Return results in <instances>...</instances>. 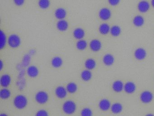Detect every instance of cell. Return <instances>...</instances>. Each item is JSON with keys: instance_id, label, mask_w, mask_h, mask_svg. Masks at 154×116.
<instances>
[{"instance_id": "cell-34", "label": "cell", "mask_w": 154, "mask_h": 116, "mask_svg": "<svg viewBox=\"0 0 154 116\" xmlns=\"http://www.w3.org/2000/svg\"><path fill=\"white\" fill-rule=\"evenodd\" d=\"M121 0H108L109 4L112 6H116L119 4Z\"/></svg>"}, {"instance_id": "cell-2", "label": "cell", "mask_w": 154, "mask_h": 116, "mask_svg": "<svg viewBox=\"0 0 154 116\" xmlns=\"http://www.w3.org/2000/svg\"><path fill=\"white\" fill-rule=\"evenodd\" d=\"M77 108L76 103L73 101L67 100L63 105V110L66 114L71 115L75 113Z\"/></svg>"}, {"instance_id": "cell-7", "label": "cell", "mask_w": 154, "mask_h": 116, "mask_svg": "<svg viewBox=\"0 0 154 116\" xmlns=\"http://www.w3.org/2000/svg\"><path fill=\"white\" fill-rule=\"evenodd\" d=\"M111 11L107 8H103L100 10L99 12V17L103 21H107L111 16Z\"/></svg>"}, {"instance_id": "cell-31", "label": "cell", "mask_w": 154, "mask_h": 116, "mask_svg": "<svg viewBox=\"0 0 154 116\" xmlns=\"http://www.w3.org/2000/svg\"><path fill=\"white\" fill-rule=\"evenodd\" d=\"M49 0H39L38 2V5L40 8L43 9H46L48 8L50 5Z\"/></svg>"}, {"instance_id": "cell-12", "label": "cell", "mask_w": 154, "mask_h": 116, "mask_svg": "<svg viewBox=\"0 0 154 116\" xmlns=\"http://www.w3.org/2000/svg\"><path fill=\"white\" fill-rule=\"evenodd\" d=\"M134 55L137 60H141L146 58V52L143 48H138L135 50Z\"/></svg>"}, {"instance_id": "cell-8", "label": "cell", "mask_w": 154, "mask_h": 116, "mask_svg": "<svg viewBox=\"0 0 154 116\" xmlns=\"http://www.w3.org/2000/svg\"><path fill=\"white\" fill-rule=\"evenodd\" d=\"M137 8L138 11L141 13H146L149 10L150 4L146 0H142L138 4Z\"/></svg>"}, {"instance_id": "cell-13", "label": "cell", "mask_w": 154, "mask_h": 116, "mask_svg": "<svg viewBox=\"0 0 154 116\" xmlns=\"http://www.w3.org/2000/svg\"><path fill=\"white\" fill-rule=\"evenodd\" d=\"M99 108L103 111L108 110L111 107V103L107 99H103L100 101L99 104Z\"/></svg>"}, {"instance_id": "cell-29", "label": "cell", "mask_w": 154, "mask_h": 116, "mask_svg": "<svg viewBox=\"0 0 154 116\" xmlns=\"http://www.w3.org/2000/svg\"><path fill=\"white\" fill-rule=\"evenodd\" d=\"M111 34L114 37L118 36L121 33V29L118 25H113L110 28V31Z\"/></svg>"}, {"instance_id": "cell-36", "label": "cell", "mask_w": 154, "mask_h": 116, "mask_svg": "<svg viewBox=\"0 0 154 116\" xmlns=\"http://www.w3.org/2000/svg\"><path fill=\"white\" fill-rule=\"evenodd\" d=\"M0 65H0V69H1V71H2V68H3V65H4L3 63V61L2 60H1V64Z\"/></svg>"}, {"instance_id": "cell-38", "label": "cell", "mask_w": 154, "mask_h": 116, "mask_svg": "<svg viewBox=\"0 0 154 116\" xmlns=\"http://www.w3.org/2000/svg\"><path fill=\"white\" fill-rule=\"evenodd\" d=\"M0 116H7V114H1V115H0Z\"/></svg>"}, {"instance_id": "cell-1", "label": "cell", "mask_w": 154, "mask_h": 116, "mask_svg": "<svg viewBox=\"0 0 154 116\" xmlns=\"http://www.w3.org/2000/svg\"><path fill=\"white\" fill-rule=\"evenodd\" d=\"M27 98L25 95L19 94L16 96L13 100V104L16 108L22 110L27 106Z\"/></svg>"}, {"instance_id": "cell-25", "label": "cell", "mask_w": 154, "mask_h": 116, "mask_svg": "<svg viewBox=\"0 0 154 116\" xmlns=\"http://www.w3.org/2000/svg\"><path fill=\"white\" fill-rule=\"evenodd\" d=\"M66 89L67 92L71 94L75 93L77 91L78 87L77 84L74 82H70L66 85Z\"/></svg>"}, {"instance_id": "cell-24", "label": "cell", "mask_w": 154, "mask_h": 116, "mask_svg": "<svg viewBox=\"0 0 154 116\" xmlns=\"http://www.w3.org/2000/svg\"><path fill=\"white\" fill-rule=\"evenodd\" d=\"M145 21L144 18L141 15H137L133 20V23L137 27H140L144 24Z\"/></svg>"}, {"instance_id": "cell-6", "label": "cell", "mask_w": 154, "mask_h": 116, "mask_svg": "<svg viewBox=\"0 0 154 116\" xmlns=\"http://www.w3.org/2000/svg\"><path fill=\"white\" fill-rule=\"evenodd\" d=\"M56 96L59 99H63L67 96V91L66 88L63 86L57 87L55 91Z\"/></svg>"}, {"instance_id": "cell-32", "label": "cell", "mask_w": 154, "mask_h": 116, "mask_svg": "<svg viewBox=\"0 0 154 116\" xmlns=\"http://www.w3.org/2000/svg\"><path fill=\"white\" fill-rule=\"evenodd\" d=\"M93 115V111L89 108H85L81 111V115L82 116H91Z\"/></svg>"}, {"instance_id": "cell-9", "label": "cell", "mask_w": 154, "mask_h": 116, "mask_svg": "<svg viewBox=\"0 0 154 116\" xmlns=\"http://www.w3.org/2000/svg\"><path fill=\"white\" fill-rule=\"evenodd\" d=\"M11 82V78L9 74H5L1 77L0 84L3 88H8Z\"/></svg>"}, {"instance_id": "cell-37", "label": "cell", "mask_w": 154, "mask_h": 116, "mask_svg": "<svg viewBox=\"0 0 154 116\" xmlns=\"http://www.w3.org/2000/svg\"><path fill=\"white\" fill-rule=\"evenodd\" d=\"M151 4L152 5V6L154 8V0H151Z\"/></svg>"}, {"instance_id": "cell-3", "label": "cell", "mask_w": 154, "mask_h": 116, "mask_svg": "<svg viewBox=\"0 0 154 116\" xmlns=\"http://www.w3.org/2000/svg\"><path fill=\"white\" fill-rule=\"evenodd\" d=\"M8 42L11 48L16 49L21 44V39L17 34H12L9 36Z\"/></svg>"}, {"instance_id": "cell-11", "label": "cell", "mask_w": 154, "mask_h": 116, "mask_svg": "<svg viewBox=\"0 0 154 116\" xmlns=\"http://www.w3.org/2000/svg\"><path fill=\"white\" fill-rule=\"evenodd\" d=\"M90 47L93 51H99L102 47L101 43L97 39L92 40L90 43Z\"/></svg>"}, {"instance_id": "cell-14", "label": "cell", "mask_w": 154, "mask_h": 116, "mask_svg": "<svg viewBox=\"0 0 154 116\" xmlns=\"http://www.w3.org/2000/svg\"><path fill=\"white\" fill-rule=\"evenodd\" d=\"M124 89L127 93L131 94L133 93L136 90V85L133 82H128L124 85Z\"/></svg>"}, {"instance_id": "cell-16", "label": "cell", "mask_w": 154, "mask_h": 116, "mask_svg": "<svg viewBox=\"0 0 154 116\" xmlns=\"http://www.w3.org/2000/svg\"><path fill=\"white\" fill-rule=\"evenodd\" d=\"M68 23L66 21L64 20H59L57 24V29L60 31H65L68 28Z\"/></svg>"}, {"instance_id": "cell-19", "label": "cell", "mask_w": 154, "mask_h": 116, "mask_svg": "<svg viewBox=\"0 0 154 116\" xmlns=\"http://www.w3.org/2000/svg\"><path fill=\"white\" fill-rule=\"evenodd\" d=\"M124 86L123 82L121 81L117 80L113 82L112 88L114 91L119 92L122 91V90L124 89Z\"/></svg>"}, {"instance_id": "cell-28", "label": "cell", "mask_w": 154, "mask_h": 116, "mask_svg": "<svg viewBox=\"0 0 154 116\" xmlns=\"http://www.w3.org/2000/svg\"><path fill=\"white\" fill-rule=\"evenodd\" d=\"M76 48L79 50H84L87 47V42L85 40H80L76 44Z\"/></svg>"}, {"instance_id": "cell-27", "label": "cell", "mask_w": 154, "mask_h": 116, "mask_svg": "<svg viewBox=\"0 0 154 116\" xmlns=\"http://www.w3.org/2000/svg\"><path fill=\"white\" fill-rule=\"evenodd\" d=\"M7 36L4 31H1L0 32V49L2 50L6 46L7 44Z\"/></svg>"}, {"instance_id": "cell-26", "label": "cell", "mask_w": 154, "mask_h": 116, "mask_svg": "<svg viewBox=\"0 0 154 116\" xmlns=\"http://www.w3.org/2000/svg\"><path fill=\"white\" fill-rule=\"evenodd\" d=\"M110 31L109 25L107 23H103L100 25L99 31L103 35L108 34Z\"/></svg>"}, {"instance_id": "cell-20", "label": "cell", "mask_w": 154, "mask_h": 116, "mask_svg": "<svg viewBox=\"0 0 154 116\" xmlns=\"http://www.w3.org/2000/svg\"><path fill=\"white\" fill-rule=\"evenodd\" d=\"M103 63L106 66H110L114 62V58L112 54H106L103 56Z\"/></svg>"}, {"instance_id": "cell-10", "label": "cell", "mask_w": 154, "mask_h": 116, "mask_svg": "<svg viewBox=\"0 0 154 116\" xmlns=\"http://www.w3.org/2000/svg\"><path fill=\"white\" fill-rule=\"evenodd\" d=\"M27 73L30 78H35L38 76L39 70L36 66L31 65L27 69Z\"/></svg>"}, {"instance_id": "cell-22", "label": "cell", "mask_w": 154, "mask_h": 116, "mask_svg": "<svg viewBox=\"0 0 154 116\" xmlns=\"http://www.w3.org/2000/svg\"><path fill=\"white\" fill-rule=\"evenodd\" d=\"M81 77L83 80L85 82H88L91 79L92 74L90 70L87 69L82 71L81 72Z\"/></svg>"}, {"instance_id": "cell-5", "label": "cell", "mask_w": 154, "mask_h": 116, "mask_svg": "<svg viewBox=\"0 0 154 116\" xmlns=\"http://www.w3.org/2000/svg\"><path fill=\"white\" fill-rule=\"evenodd\" d=\"M153 98V94L148 91H145L140 94V99L143 103H149L152 101Z\"/></svg>"}, {"instance_id": "cell-15", "label": "cell", "mask_w": 154, "mask_h": 116, "mask_svg": "<svg viewBox=\"0 0 154 116\" xmlns=\"http://www.w3.org/2000/svg\"><path fill=\"white\" fill-rule=\"evenodd\" d=\"M63 64V60L61 57L59 56H56L52 59L51 61V64L54 68H59Z\"/></svg>"}, {"instance_id": "cell-4", "label": "cell", "mask_w": 154, "mask_h": 116, "mask_svg": "<svg viewBox=\"0 0 154 116\" xmlns=\"http://www.w3.org/2000/svg\"><path fill=\"white\" fill-rule=\"evenodd\" d=\"M49 96L48 93L44 91H40L36 93L35 100L38 104L43 105L48 102Z\"/></svg>"}, {"instance_id": "cell-21", "label": "cell", "mask_w": 154, "mask_h": 116, "mask_svg": "<svg viewBox=\"0 0 154 116\" xmlns=\"http://www.w3.org/2000/svg\"><path fill=\"white\" fill-rule=\"evenodd\" d=\"M96 63L95 60L91 58H89L85 60V68L87 69L91 70L93 69L96 67Z\"/></svg>"}, {"instance_id": "cell-35", "label": "cell", "mask_w": 154, "mask_h": 116, "mask_svg": "<svg viewBox=\"0 0 154 116\" xmlns=\"http://www.w3.org/2000/svg\"><path fill=\"white\" fill-rule=\"evenodd\" d=\"M25 0H14V3L18 6H21L25 2Z\"/></svg>"}, {"instance_id": "cell-23", "label": "cell", "mask_w": 154, "mask_h": 116, "mask_svg": "<svg viewBox=\"0 0 154 116\" xmlns=\"http://www.w3.org/2000/svg\"><path fill=\"white\" fill-rule=\"evenodd\" d=\"M11 96L10 90L7 88H3L0 91V97L3 100L8 99Z\"/></svg>"}, {"instance_id": "cell-18", "label": "cell", "mask_w": 154, "mask_h": 116, "mask_svg": "<svg viewBox=\"0 0 154 116\" xmlns=\"http://www.w3.org/2000/svg\"><path fill=\"white\" fill-rule=\"evenodd\" d=\"M55 15L58 20H63L66 15V12L63 8H60L57 9L55 12Z\"/></svg>"}, {"instance_id": "cell-33", "label": "cell", "mask_w": 154, "mask_h": 116, "mask_svg": "<svg viewBox=\"0 0 154 116\" xmlns=\"http://www.w3.org/2000/svg\"><path fill=\"white\" fill-rule=\"evenodd\" d=\"M48 115V112L45 109L39 110L36 114L37 116H47Z\"/></svg>"}, {"instance_id": "cell-17", "label": "cell", "mask_w": 154, "mask_h": 116, "mask_svg": "<svg viewBox=\"0 0 154 116\" xmlns=\"http://www.w3.org/2000/svg\"><path fill=\"white\" fill-rule=\"evenodd\" d=\"M85 35V32L81 28H76L73 31V36L77 40H82Z\"/></svg>"}, {"instance_id": "cell-30", "label": "cell", "mask_w": 154, "mask_h": 116, "mask_svg": "<svg viewBox=\"0 0 154 116\" xmlns=\"http://www.w3.org/2000/svg\"><path fill=\"white\" fill-rule=\"evenodd\" d=\"M112 111L115 114H118L121 112L122 110V106L120 103H115L111 106Z\"/></svg>"}]
</instances>
